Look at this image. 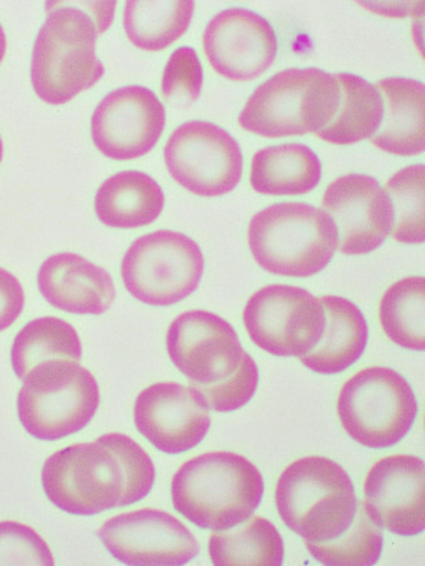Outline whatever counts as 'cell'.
<instances>
[{
    "label": "cell",
    "mask_w": 425,
    "mask_h": 566,
    "mask_svg": "<svg viewBox=\"0 0 425 566\" xmlns=\"http://www.w3.org/2000/svg\"><path fill=\"white\" fill-rule=\"evenodd\" d=\"M204 86V69L198 52L179 48L172 52L162 75V96L172 106L188 107L199 99Z\"/></svg>",
    "instance_id": "obj_31"
},
{
    "label": "cell",
    "mask_w": 425,
    "mask_h": 566,
    "mask_svg": "<svg viewBox=\"0 0 425 566\" xmlns=\"http://www.w3.org/2000/svg\"><path fill=\"white\" fill-rule=\"evenodd\" d=\"M0 565H54L47 543L31 526L0 523Z\"/></svg>",
    "instance_id": "obj_33"
},
{
    "label": "cell",
    "mask_w": 425,
    "mask_h": 566,
    "mask_svg": "<svg viewBox=\"0 0 425 566\" xmlns=\"http://www.w3.org/2000/svg\"><path fill=\"white\" fill-rule=\"evenodd\" d=\"M384 119L371 143L395 156H417L425 149V90L415 78L387 77L378 83Z\"/></svg>",
    "instance_id": "obj_20"
},
{
    "label": "cell",
    "mask_w": 425,
    "mask_h": 566,
    "mask_svg": "<svg viewBox=\"0 0 425 566\" xmlns=\"http://www.w3.org/2000/svg\"><path fill=\"white\" fill-rule=\"evenodd\" d=\"M418 405L407 379L384 366L355 373L337 399L346 433L362 447L384 450L401 443L414 427Z\"/></svg>",
    "instance_id": "obj_8"
},
{
    "label": "cell",
    "mask_w": 425,
    "mask_h": 566,
    "mask_svg": "<svg viewBox=\"0 0 425 566\" xmlns=\"http://www.w3.org/2000/svg\"><path fill=\"white\" fill-rule=\"evenodd\" d=\"M82 343L74 326L59 317L45 316L31 321L12 343V369L24 379L34 366L52 359L81 361Z\"/></svg>",
    "instance_id": "obj_27"
},
{
    "label": "cell",
    "mask_w": 425,
    "mask_h": 566,
    "mask_svg": "<svg viewBox=\"0 0 425 566\" xmlns=\"http://www.w3.org/2000/svg\"><path fill=\"white\" fill-rule=\"evenodd\" d=\"M167 353L192 386H211L231 378L244 359L235 329L209 311H188L167 332Z\"/></svg>",
    "instance_id": "obj_12"
},
{
    "label": "cell",
    "mask_w": 425,
    "mask_h": 566,
    "mask_svg": "<svg viewBox=\"0 0 425 566\" xmlns=\"http://www.w3.org/2000/svg\"><path fill=\"white\" fill-rule=\"evenodd\" d=\"M97 22L77 8L49 12L32 51L31 81L44 103L61 106L104 77L97 57Z\"/></svg>",
    "instance_id": "obj_5"
},
{
    "label": "cell",
    "mask_w": 425,
    "mask_h": 566,
    "mask_svg": "<svg viewBox=\"0 0 425 566\" xmlns=\"http://www.w3.org/2000/svg\"><path fill=\"white\" fill-rule=\"evenodd\" d=\"M169 175L189 192L219 198L237 188L244 172V156L237 140L204 120L182 124L163 147Z\"/></svg>",
    "instance_id": "obj_11"
},
{
    "label": "cell",
    "mask_w": 425,
    "mask_h": 566,
    "mask_svg": "<svg viewBox=\"0 0 425 566\" xmlns=\"http://www.w3.org/2000/svg\"><path fill=\"white\" fill-rule=\"evenodd\" d=\"M166 198L156 179L146 172L123 171L103 182L94 201L97 218L114 229L152 224L163 211Z\"/></svg>",
    "instance_id": "obj_22"
},
{
    "label": "cell",
    "mask_w": 425,
    "mask_h": 566,
    "mask_svg": "<svg viewBox=\"0 0 425 566\" xmlns=\"http://www.w3.org/2000/svg\"><path fill=\"white\" fill-rule=\"evenodd\" d=\"M204 254L182 232L156 231L130 244L120 266L124 286L140 303L163 307L191 296L204 274Z\"/></svg>",
    "instance_id": "obj_9"
},
{
    "label": "cell",
    "mask_w": 425,
    "mask_h": 566,
    "mask_svg": "<svg viewBox=\"0 0 425 566\" xmlns=\"http://www.w3.org/2000/svg\"><path fill=\"white\" fill-rule=\"evenodd\" d=\"M247 241L263 270L277 276L310 277L329 266L339 248V231L323 209L279 202L251 219Z\"/></svg>",
    "instance_id": "obj_4"
},
{
    "label": "cell",
    "mask_w": 425,
    "mask_h": 566,
    "mask_svg": "<svg viewBox=\"0 0 425 566\" xmlns=\"http://www.w3.org/2000/svg\"><path fill=\"white\" fill-rule=\"evenodd\" d=\"M340 87V103L333 119L317 130L319 139L337 146H349L371 139L384 119V99L381 91L361 75L336 74Z\"/></svg>",
    "instance_id": "obj_24"
},
{
    "label": "cell",
    "mask_w": 425,
    "mask_h": 566,
    "mask_svg": "<svg viewBox=\"0 0 425 566\" xmlns=\"http://www.w3.org/2000/svg\"><path fill=\"white\" fill-rule=\"evenodd\" d=\"M379 319L387 338L411 352L425 349V280L404 277L392 284L381 300Z\"/></svg>",
    "instance_id": "obj_28"
},
{
    "label": "cell",
    "mask_w": 425,
    "mask_h": 566,
    "mask_svg": "<svg viewBox=\"0 0 425 566\" xmlns=\"http://www.w3.org/2000/svg\"><path fill=\"white\" fill-rule=\"evenodd\" d=\"M137 431L166 454H182L202 443L212 418L195 386L156 382L140 391L134 405Z\"/></svg>",
    "instance_id": "obj_13"
},
{
    "label": "cell",
    "mask_w": 425,
    "mask_h": 566,
    "mask_svg": "<svg viewBox=\"0 0 425 566\" xmlns=\"http://www.w3.org/2000/svg\"><path fill=\"white\" fill-rule=\"evenodd\" d=\"M320 297L304 287L270 284L248 297L244 325L252 343L279 358H302L326 333Z\"/></svg>",
    "instance_id": "obj_10"
},
{
    "label": "cell",
    "mask_w": 425,
    "mask_h": 566,
    "mask_svg": "<svg viewBox=\"0 0 425 566\" xmlns=\"http://www.w3.org/2000/svg\"><path fill=\"white\" fill-rule=\"evenodd\" d=\"M24 290L18 277L0 268V332L14 325L24 310Z\"/></svg>",
    "instance_id": "obj_34"
},
{
    "label": "cell",
    "mask_w": 425,
    "mask_h": 566,
    "mask_svg": "<svg viewBox=\"0 0 425 566\" xmlns=\"http://www.w3.org/2000/svg\"><path fill=\"white\" fill-rule=\"evenodd\" d=\"M172 505L192 525L225 532L259 509L264 478L259 468L229 451L199 454L172 478Z\"/></svg>",
    "instance_id": "obj_2"
},
{
    "label": "cell",
    "mask_w": 425,
    "mask_h": 566,
    "mask_svg": "<svg viewBox=\"0 0 425 566\" xmlns=\"http://www.w3.org/2000/svg\"><path fill=\"white\" fill-rule=\"evenodd\" d=\"M424 165L408 166L395 172L385 185L394 208L391 234L402 244H424Z\"/></svg>",
    "instance_id": "obj_30"
},
{
    "label": "cell",
    "mask_w": 425,
    "mask_h": 566,
    "mask_svg": "<svg viewBox=\"0 0 425 566\" xmlns=\"http://www.w3.org/2000/svg\"><path fill=\"white\" fill-rule=\"evenodd\" d=\"M166 129L162 101L142 86L113 91L93 114L91 133L97 149L114 160H132L156 147Z\"/></svg>",
    "instance_id": "obj_15"
},
{
    "label": "cell",
    "mask_w": 425,
    "mask_h": 566,
    "mask_svg": "<svg viewBox=\"0 0 425 566\" xmlns=\"http://www.w3.org/2000/svg\"><path fill=\"white\" fill-rule=\"evenodd\" d=\"M364 510L379 528L415 536L425 528V463L414 454L382 458L364 481Z\"/></svg>",
    "instance_id": "obj_18"
},
{
    "label": "cell",
    "mask_w": 425,
    "mask_h": 566,
    "mask_svg": "<svg viewBox=\"0 0 425 566\" xmlns=\"http://www.w3.org/2000/svg\"><path fill=\"white\" fill-rule=\"evenodd\" d=\"M306 548L322 565H375L384 548V533L358 506L354 522L344 535L332 542H306Z\"/></svg>",
    "instance_id": "obj_29"
},
{
    "label": "cell",
    "mask_w": 425,
    "mask_h": 566,
    "mask_svg": "<svg viewBox=\"0 0 425 566\" xmlns=\"http://www.w3.org/2000/svg\"><path fill=\"white\" fill-rule=\"evenodd\" d=\"M339 103L336 74L316 67L287 69L252 93L238 124L269 139L316 134L333 119Z\"/></svg>",
    "instance_id": "obj_6"
},
{
    "label": "cell",
    "mask_w": 425,
    "mask_h": 566,
    "mask_svg": "<svg viewBox=\"0 0 425 566\" xmlns=\"http://www.w3.org/2000/svg\"><path fill=\"white\" fill-rule=\"evenodd\" d=\"M204 395L209 410L232 413L241 410L254 398L259 388V368L248 353L231 378L211 386H195Z\"/></svg>",
    "instance_id": "obj_32"
},
{
    "label": "cell",
    "mask_w": 425,
    "mask_h": 566,
    "mask_svg": "<svg viewBox=\"0 0 425 566\" xmlns=\"http://www.w3.org/2000/svg\"><path fill=\"white\" fill-rule=\"evenodd\" d=\"M42 297L55 310L72 314H104L116 301L113 276L74 253L54 254L38 274Z\"/></svg>",
    "instance_id": "obj_19"
},
{
    "label": "cell",
    "mask_w": 425,
    "mask_h": 566,
    "mask_svg": "<svg viewBox=\"0 0 425 566\" xmlns=\"http://www.w3.org/2000/svg\"><path fill=\"white\" fill-rule=\"evenodd\" d=\"M326 311V333L319 346L300 363L319 375H339L359 361L368 348L369 326L362 311L346 297H320Z\"/></svg>",
    "instance_id": "obj_21"
},
{
    "label": "cell",
    "mask_w": 425,
    "mask_h": 566,
    "mask_svg": "<svg viewBox=\"0 0 425 566\" xmlns=\"http://www.w3.org/2000/svg\"><path fill=\"white\" fill-rule=\"evenodd\" d=\"M209 555L212 563L225 565H283L286 546L283 535L273 522L254 516L242 526L214 532L209 538Z\"/></svg>",
    "instance_id": "obj_25"
},
{
    "label": "cell",
    "mask_w": 425,
    "mask_h": 566,
    "mask_svg": "<svg viewBox=\"0 0 425 566\" xmlns=\"http://www.w3.org/2000/svg\"><path fill=\"white\" fill-rule=\"evenodd\" d=\"M195 2H147L129 0L124 8L127 38L142 51L157 52L170 48L191 28Z\"/></svg>",
    "instance_id": "obj_26"
},
{
    "label": "cell",
    "mask_w": 425,
    "mask_h": 566,
    "mask_svg": "<svg viewBox=\"0 0 425 566\" xmlns=\"http://www.w3.org/2000/svg\"><path fill=\"white\" fill-rule=\"evenodd\" d=\"M322 209L339 231L340 253L362 256L384 244L394 226V208L385 188L371 176L348 175L327 186Z\"/></svg>",
    "instance_id": "obj_16"
},
{
    "label": "cell",
    "mask_w": 425,
    "mask_h": 566,
    "mask_svg": "<svg viewBox=\"0 0 425 566\" xmlns=\"http://www.w3.org/2000/svg\"><path fill=\"white\" fill-rule=\"evenodd\" d=\"M41 480L49 502L61 512L94 516L142 502L152 492L156 467L132 438L109 433L51 454Z\"/></svg>",
    "instance_id": "obj_1"
},
{
    "label": "cell",
    "mask_w": 425,
    "mask_h": 566,
    "mask_svg": "<svg viewBox=\"0 0 425 566\" xmlns=\"http://www.w3.org/2000/svg\"><path fill=\"white\" fill-rule=\"evenodd\" d=\"M6 49H8V41H6V32L0 25V64L4 61Z\"/></svg>",
    "instance_id": "obj_35"
},
{
    "label": "cell",
    "mask_w": 425,
    "mask_h": 566,
    "mask_svg": "<svg viewBox=\"0 0 425 566\" xmlns=\"http://www.w3.org/2000/svg\"><path fill=\"white\" fill-rule=\"evenodd\" d=\"M276 506L284 525L304 542L326 543L351 528L359 502L344 468L329 458L306 457L280 474Z\"/></svg>",
    "instance_id": "obj_3"
},
{
    "label": "cell",
    "mask_w": 425,
    "mask_h": 566,
    "mask_svg": "<svg viewBox=\"0 0 425 566\" xmlns=\"http://www.w3.org/2000/svg\"><path fill=\"white\" fill-rule=\"evenodd\" d=\"M322 178L319 156L306 144L264 147L252 157L251 186L266 196H302Z\"/></svg>",
    "instance_id": "obj_23"
},
{
    "label": "cell",
    "mask_w": 425,
    "mask_h": 566,
    "mask_svg": "<svg viewBox=\"0 0 425 566\" xmlns=\"http://www.w3.org/2000/svg\"><path fill=\"white\" fill-rule=\"evenodd\" d=\"M99 538L124 565H185L199 555L194 533L160 510L114 516L99 530Z\"/></svg>",
    "instance_id": "obj_14"
},
{
    "label": "cell",
    "mask_w": 425,
    "mask_h": 566,
    "mask_svg": "<svg viewBox=\"0 0 425 566\" xmlns=\"http://www.w3.org/2000/svg\"><path fill=\"white\" fill-rule=\"evenodd\" d=\"M204 52L222 77L248 83L269 71L276 61V31L267 19L248 9H227L205 28Z\"/></svg>",
    "instance_id": "obj_17"
},
{
    "label": "cell",
    "mask_w": 425,
    "mask_h": 566,
    "mask_svg": "<svg viewBox=\"0 0 425 566\" xmlns=\"http://www.w3.org/2000/svg\"><path fill=\"white\" fill-rule=\"evenodd\" d=\"M22 381L19 421L35 440L57 441L78 433L99 410L97 379L78 361L41 363Z\"/></svg>",
    "instance_id": "obj_7"
},
{
    "label": "cell",
    "mask_w": 425,
    "mask_h": 566,
    "mask_svg": "<svg viewBox=\"0 0 425 566\" xmlns=\"http://www.w3.org/2000/svg\"><path fill=\"white\" fill-rule=\"evenodd\" d=\"M2 157H4V144H2V137H0V163H2Z\"/></svg>",
    "instance_id": "obj_36"
}]
</instances>
